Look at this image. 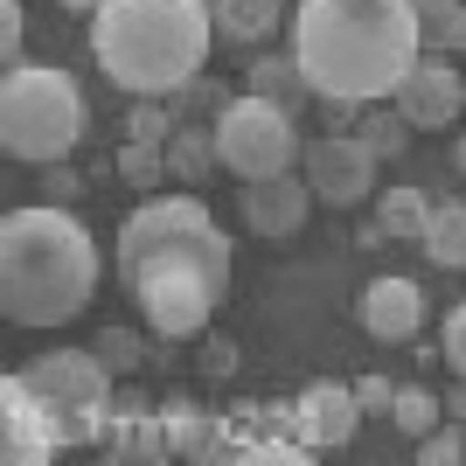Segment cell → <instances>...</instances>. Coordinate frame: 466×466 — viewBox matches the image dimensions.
Wrapping results in <instances>:
<instances>
[{"label": "cell", "mask_w": 466, "mask_h": 466, "mask_svg": "<svg viewBox=\"0 0 466 466\" xmlns=\"http://www.w3.org/2000/svg\"><path fill=\"white\" fill-rule=\"evenodd\" d=\"M418 42L431 56H466V7L460 0H418Z\"/></svg>", "instance_id": "cell-18"}, {"label": "cell", "mask_w": 466, "mask_h": 466, "mask_svg": "<svg viewBox=\"0 0 466 466\" xmlns=\"http://www.w3.org/2000/svg\"><path fill=\"white\" fill-rule=\"evenodd\" d=\"M28 390L49 397V410H97L112 397V362H105V355H84V349H56L28 370Z\"/></svg>", "instance_id": "cell-9"}, {"label": "cell", "mask_w": 466, "mask_h": 466, "mask_svg": "<svg viewBox=\"0 0 466 466\" xmlns=\"http://www.w3.org/2000/svg\"><path fill=\"white\" fill-rule=\"evenodd\" d=\"M418 0H299L292 56L320 105H376L418 70Z\"/></svg>", "instance_id": "cell-1"}, {"label": "cell", "mask_w": 466, "mask_h": 466, "mask_svg": "<svg viewBox=\"0 0 466 466\" xmlns=\"http://www.w3.org/2000/svg\"><path fill=\"white\" fill-rule=\"evenodd\" d=\"M216 160H223V175L237 181H265V175H286L292 160H299V118L265 105V97H230L223 118H216Z\"/></svg>", "instance_id": "cell-7"}, {"label": "cell", "mask_w": 466, "mask_h": 466, "mask_svg": "<svg viewBox=\"0 0 466 466\" xmlns=\"http://www.w3.org/2000/svg\"><path fill=\"white\" fill-rule=\"evenodd\" d=\"M209 15H216V35L237 42V49H251V42H265L286 21V7L279 0H209Z\"/></svg>", "instance_id": "cell-16"}, {"label": "cell", "mask_w": 466, "mask_h": 466, "mask_svg": "<svg viewBox=\"0 0 466 466\" xmlns=\"http://www.w3.org/2000/svg\"><path fill=\"white\" fill-rule=\"evenodd\" d=\"M97 292V244L63 202H35L0 223V307L15 328H63Z\"/></svg>", "instance_id": "cell-2"}, {"label": "cell", "mask_w": 466, "mask_h": 466, "mask_svg": "<svg viewBox=\"0 0 466 466\" xmlns=\"http://www.w3.org/2000/svg\"><path fill=\"white\" fill-rule=\"evenodd\" d=\"M216 167H223V160H216V126H175V139H167V175H175L181 188H202Z\"/></svg>", "instance_id": "cell-17"}, {"label": "cell", "mask_w": 466, "mask_h": 466, "mask_svg": "<svg viewBox=\"0 0 466 466\" xmlns=\"http://www.w3.org/2000/svg\"><path fill=\"white\" fill-rule=\"evenodd\" d=\"M63 7H70V15H97V7H105V0H63Z\"/></svg>", "instance_id": "cell-33"}, {"label": "cell", "mask_w": 466, "mask_h": 466, "mask_svg": "<svg viewBox=\"0 0 466 466\" xmlns=\"http://www.w3.org/2000/svg\"><path fill=\"white\" fill-rule=\"evenodd\" d=\"M0 404H7V460H49V452H56V425L42 418L49 397H35L28 376H7Z\"/></svg>", "instance_id": "cell-14"}, {"label": "cell", "mask_w": 466, "mask_h": 466, "mask_svg": "<svg viewBox=\"0 0 466 466\" xmlns=\"http://www.w3.org/2000/svg\"><path fill=\"white\" fill-rule=\"evenodd\" d=\"M251 97H265V105H279V112H307L313 97V84H307V70H299V56H258L251 63Z\"/></svg>", "instance_id": "cell-15"}, {"label": "cell", "mask_w": 466, "mask_h": 466, "mask_svg": "<svg viewBox=\"0 0 466 466\" xmlns=\"http://www.w3.org/2000/svg\"><path fill=\"white\" fill-rule=\"evenodd\" d=\"M160 175H167V147H154V139H126V154H118V181L154 188Z\"/></svg>", "instance_id": "cell-24"}, {"label": "cell", "mask_w": 466, "mask_h": 466, "mask_svg": "<svg viewBox=\"0 0 466 466\" xmlns=\"http://www.w3.org/2000/svg\"><path fill=\"white\" fill-rule=\"evenodd\" d=\"M446 418H460V425H466V376L446 390Z\"/></svg>", "instance_id": "cell-32"}, {"label": "cell", "mask_w": 466, "mask_h": 466, "mask_svg": "<svg viewBox=\"0 0 466 466\" xmlns=\"http://www.w3.org/2000/svg\"><path fill=\"white\" fill-rule=\"evenodd\" d=\"M410 133H418V126H410L397 105H390V112H362V147H370L376 160H397L410 147Z\"/></svg>", "instance_id": "cell-22"}, {"label": "cell", "mask_w": 466, "mask_h": 466, "mask_svg": "<svg viewBox=\"0 0 466 466\" xmlns=\"http://www.w3.org/2000/svg\"><path fill=\"white\" fill-rule=\"evenodd\" d=\"M118 286H126V299L147 313V328H154L160 341H195V334L209 328L216 299H223V286L209 279V265H195V258H167V251L118 265Z\"/></svg>", "instance_id": "cell-6"}, {"label": "cell", "mask_w": 466, "mask_h": 466, "mask_svg": "<svg viewBox=\"0 0 466 466\" xmlns=\"http://www.w3.org/2000/svg\"><path fill=\"white\" fill-rule=\"evenodd\" d=\"M70 195H77V175L63 160H49V202H70Z\"/></svg>", "instance_id": "cell-31"}, {"label": "cell", "mask_w": 466, "mask_h": 466, "mask_svg": "<svg viewBox=\"0 0 466 466\" xmlns=\"http://www.w3.org/2000/svg\"><path fill=\"white\" fill-rule=\"evenodd\" d=\"M209 42V0H105L91 15L97 70L133 97H175L188 77H202Z\"/></svg>", "instance_id": "cell-3"}, {"label": "cell", "mask_w": 466, "mask_h": 466, "mask_svg": "<svg viewBox=\"0 0 466 466\" xmlns=\"http://www.w3.org/2000/svg\"><path fill=\"white\" fill-rule=\"evenodd\" d=\"M126 139H154V147H167V139H175V112L154 105V97L126 105Z\"/></svg>", "instance_id": "cell-25"}, {"label": "cell", "mask_w": 466, "mask_h": 466, "mask_svg": "<svg viewBox=\"0 0 466 466\" xmlns=\"http://www.w3.org/2000/svg\"><path fill=\"white\" fill-rule=\"evenodd\" d=\"M390 418H397V425L410 431V439H425L431 425H439V418H446V397H431V390H397V410H390Z\"/></svg>", "instance_id": "cell-23"}, {"label": "cell", "mask_w": 466, "mask_h": 466, "mask_svg": "<svg viewBox=\"0 0 466 466\" xmlns=\"http://www.w3.org/2000/svg\"><path fill=\"white\" fill-rule=\"evenodd\" d=\"M84 139V91L70 70H42V63H7L0 84V147L15 160H63Z\"/></svg>", "instance_id": "cell-4"}, {"label": "cell", "mask_w": 466, "mask_h": 466, "mask_svg": "<svg viewBox=\"0 0 466 466\" xmlns=\"http://www.w3.org/2000/svg\"><path fill=\"white\" fill-rule=\"evenodd\" d=\"M97 355H105L112 370H133V362H139V341H133V334H105V349H97Z\"/></svg>", "instance_id": "cell-30"}, {"label": "cell", "mask_w": 466, "mask_h": 466, "mask_svg": "<svg viewBox=\"0 0 466 466\" xmlns=\"http://www.w3.org/2000/svg\"><path fill=\"white\" fill-rule=\"evenodd\" d=\"M418 460H425V466H452V460H466V431H460V418H452V425H431L425 439H418Z\"/></svg>", "instance_id": "cell-26"}, {"label": "cell", "mask_w": 466, "mask_h": 466, "mask_svg": "<svg viewBox=\"0 0 466 466\" xmlns=\"http://www.w3.org/2000/svg\"><path fill=\"white\" fill-rule=\"evenodd\" d=\"M452 167H460V175H466V139H460V147H452Z\"/></svg>", "instance_id": "cell-34"}, {"label": "cell", "mask_w": 466, "mask_h": 466, "mask_svg": "<svg viewBox=\"0 0 466 466\" xmlns=\"http://www.w3.org/2000/svg\"><path fill=\"white\" fill-rule=\"evenodd\" d=\"M418 244L431 265H466V202H431V223Z\"/></svg>", "instance_id": "cell-19"}, {"label": "cell", "mask_w": 466, "mask_h": 466, "mask_svg": "<svg viewBox=\"0 0 466 466\" xmlns=\"http://www.w3.org/2000/svg\"><path fill=\"white\" fill-rule=\"evenodd\" d=\"M355 418H362V404H355L349 383H307V397H299V439L307 446H349Z\"/></svg>", "instance_id": "cell-13"}, {"label": "cell", "mask_w": 466, "mask_h": 466, "mask_svg": "<svg viewBox=\"0 0 466 466\" xmlns=\"http://www.w3.org/2000/svg\"><path fill=\"white\" fill-rule=\"evenodd\" d=\"M195 258V265H209V279L230 292V237L216 230L209 202L202 188L188 195H154V202H139L126 223H118V265H133V258Z\"/></svg>", "instance_id": "cell-5"}, {"label": "cell", "mask_w": 466, "mask_h": 466, "mask_svg": "<svg viewBox=\"0 0 466 466\" xmlns=\"http://www.w3.org/2000/svg\"><path fill=\"white\" fill-rule=\"evenodd\" d=\"M390 105H397L418 133H439V126H452V118H460L466 84H460V70H452L446 56H418V70L390 91Z\"/></svg>", "instance_id": "cell-10"}, {"label": "cell", "mask_w": 466, "mask_h": 466, "mask_svg": "<svg viewBox=\"0 0 466 466\" xmlns=\"http://www.w3.org/2000/svg\"><path fill=\"white\" fill-rule=\"evenodd\" d=\"M223 105H230V91H223L216 77H188L175 97H167L175 126H209V118H223Z\"/></svg>", "instance_id": "cell-21"}, {"label": "cell", "mask_w": 466, "mask_h": 466, "mask_svg": "<svg viewBox=\"0 0 466 466\" xmlns=\"http://www.w3.org/2000/svg\"><path fill=\"white\" fill-rule=\"evenodd\" d=\"M362 328L383 341V349H397V341H418V328H425V286L418 279H376L370 292H362Z\"/></svg>", "instance_id": "cell-12"}, {"label": "cell", "mask_w": 466, "mask_h": 466, "mask_svg": "<svg viewBox=\"0 0 466 466\" xmlns=\"http://www.w3.org/2000/svg\"><path fill=\"white\" fill-rule=\"evenodd\" d=\"M355 404H362V418H390V410H397V383H390V376H362V383H355Z\"/></svg>", "instance_id": "cell-27"}, {"label": "cell", "mask_w": 466, "mask_h": 466, "mask_svg": "<svg viewBox=\"0 0 466 466\" xmlns=\"http://www.w3.org/2000/svg\"><path fill=\"white\" fill-rule=\"evenodd\" d=\"M0 56H21V0H0Z\"/></svg>", "instance_id": "cell-29"}, {"label": "cell", "mask_w": 466, "mask_h": 466, "mask_svg": "<svg viewBox=\"0 0 466 466\" xmlns=\"http://www.w3.org/2000/svg\"><path fill=\"white\" fill-rule=\"evenodd\" d=\"M307 188H313V202H334V209H355L362 195L376 188V154L362 147V133H320V139H307Z\"/></svg>", "instance_id": "cell-8"}, {"label": "cell", "mask_w": 466, "mask_h": 466, "mask_svg": "<svg viewBox=\"0 0 466 466\" xmlns=\"http://www.w3.org/2000/svg\"><path fill=\"white\" fill-rule=\"evenodd\" d=\"M307 175L299 167H286V175H265V181H244V202H237V216L251 223V237H292L299 223H307Z\"/></svg>", "instance_id": "cell-11"}, {"label": "cell", "mask_w": 466, "mask_h": 466, "mask_svg": "<svg viewBox=\"0 0 466 466\" xmlns=\"http://www.w3.org/2000/svg\"><path fill=\"white\" fill-rule=\"evenodd\" d=\"M446 362H452V376H466V299L446 313Z\"/></svg>", "instance_id": "cell-28"}, {"label": "cell", "mask_w": 466, "mask_h": 466, "mask_svg": "<svg viewBox=\"0 0 466 466\" xmlns=\"http://www.w3.org/2000/svg\"><path fill=\"white\" fill-rule=\"evenodd\" d=\"M376 223H383L390 237H425L431 195L425 188H383V195H376Z\"/></svg>", "instance_id": "cell-20"}]
</instances>
